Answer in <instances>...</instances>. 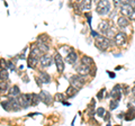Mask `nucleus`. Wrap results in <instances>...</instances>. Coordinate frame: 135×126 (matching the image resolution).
Returning <instances> with one entry per match:
<instances>
[{"instance_id":"nucleus-1","label":"nucleus","mask_w":135,"mask_h":126,"mask_svg":"<svg viewBox=\"0 0 135 126\" xmlns=\"http://www.w3.org/2000/svg\"><path fill=\"white\" fill-rule=\"evenodd\" d=\"M97 14H99L100 16H105L110 11V3L108 0H99L96 8Z\"/></svg>"},{"instance_id":"nucleus-2","label":"nucleus","mask_w":135,"mask_h":126,"mask_svg":"<svg viewBox=\"0 0 135 126\" xmlns=\"http://www.w3.org/2000/svg\"><path fill=\"white\" fill-rule=\"evenodd\" d=\"M84 84V77L83 76H80V74H78V76H73L70 78V86H72L73 88H76V89H81V88L83 87Z\"/></svg>"},{"instance_id":"nucleus-3","label":"nucleus","mask_w":135,"mask_h":126,"mask_svg":"<svg viewBox=\"0 0 135 126\" xmlns=\"http://www.w3.org/2000/svg\"><path fill=\"white\" fill-rule=\"evenodd\" d=\"M109 45H110V41L108 39V38H106V37L99 36V35L96 37V46H97L99 50L106 51L108 47H109Z\"/></svg>"},{"instance_id":"nucleus-4","label":"nucleus","mask_w":135,"mask_h":126,"mask_svg":"<svg viewBox=\"0 0 135 126\" xmlns=\"http://www.w3.org/2000/svg\"><path fill=\"white\" fill-rule=\"evenodd\" d=\"M18 103L20 105V107L23 108H28L30 106V94H26V95H20L17 98Z\"/></svg>"},{"instance_id":"nucleus-5","label":"nucleus","mask_w":135,"mask_h":126,"mask_svg":"<svg viewBox=\"0 0 135 126\" xmlns=\"http://www.w3.org/2000/svg\"><path fill=\"white\" fill-rule=\"evenodd\" d=\"M39 99H40V101H42V103H44L45 105H47V106H49V105H52L53 104V97L51 96V95L47 92V91H40V94H39Z\"/></svg>"},{"instance_id":"nucleus-6","label":"nucleus","mask_w":135,"mask_h":126,"mask_svg":"<svg viewBox=\"0 0 135 126\" xmlns=\"http://www.w3.org/2000/svg\"><path fill=\"white\" fill-rule=\"evenodd\" d=\"M134 10V8L131 6V3H123V5L120 6V14L125 17H128L132 14V11Z\"/></svg>"},{"instance_id":"nucleus-7","label":"nucleus","mask_w":135,"mask_h":126,"mask_svg":"<svg viewBox=\"0 0 135 126\" xmlns=\"http://www.w3.org/2000/svg\"><path fill=\"white\" fill-rule=\"evenodd\" d=\"M52 56L50 55V54H46L44 53L42 56L39 57V61H40V64H42V67L46 68V67H50L51 64H52Z\"/></svg>"},{"instance_id":"nucleus-8","label":"nucleus","mask_w":135,"mask_h":126,"mask_svg":"<svg viewBox=\"0 0 135 126\" xmlns=\"http://www.w3.org/2000/svg\"><path fill=\"white\" fill-rule=\"evenodd\" d=\"M54 62H55V64H56L57 71H59L60 73H62L63 71H64V62H63V60H62V56H61L59 53H57L56 55H55V57H54Z\"/></svg>"},{"instance_id":"nucleus-9","label":"nucleus","mask_w":135,"mask_h":126,"mask_svg":"<svg viewBox=\"0 0 135 126\" xmlns=\"http://www.w3.org/2000/svg\"><path fill=\"white\" fill-rule=\"evenodd\" d=\"M77 72H78V74H80V76L86 77V76H88V74L90 73V68L88 65H86V64L81 63L80 65L77 68Z\"/></svg>"},{"instance_id":"nucleus-10","label":"nucleus","mask_w":135,"mask_h":126,"mask_svg":"<svg viewBox=\"0 0 135 126\" xmlns=\"http://www.w3.org/2000/svg\"><path fill=\"white\" fill-rule=\"evenodd\" d=\"M120 86L119 84H116L114 88H113V90H111V97L114 98V99H117V100H120V97H122V89H120Z\"/></svg>"},{"instance_id":"nucleus-11","label":"nucleus","mask_w":135,"mask_h":126,"mask_svg":"<svg viewBox=\"0 0 135 126\" xmlns=\"http://www.w3.org/2000/svg\"><path fill=\"white\" fill-rule=\"evenodd\" d=\"M115 43L117 44V45H124L125 43H126V36H125L124 33H117L116 35H115Z\"/></svg>"},{"instance_id":"nucleus-12","label":"nucleus","mask_w":135,"mask_h":126,"mask_svg":"<svg viewBox=\"0 0 135 126\" xmlns=\"http://www.w3.org/2000/svg\"><path fill=\"white\" fill-rule=\"evenodd\" d=\"M128 24H130L128 19H127L125 16H123V15H122L119 18H118V20H117V25H118V27H119V28H122V29L126 28V27L128 26Z\"/></svg>"},{"instance_id":"nucleus-13","label":"nucleus","mask_w":135,"mask_h":126,"mask_svg":"<svg viewBox=\"0 0 135 126\" xmlns=\"http://www.w3.org/2000/svg\"><path fill=\"white\" fill-rule=\"evenodd\" d=\"M77 59H78V54L72 51V52H70V53L66 55L65 61H66V62L69 63V64H73V63L77 62Z\"/></svg>"},{"instance_id":"nucleus-14","label":"nucleus","mask_w":135,"mask_h":126,"mask_svg":"<svg viewBox=\"0 0 135 126\" xmlns=\"http://www.w3.org/2000/svg\"><path fill=\"white\" fill-rule=\"evenodd\" d=\"M9 103H10V107H11V110L17 111V110L20 109V105H19L18 99H17L16 97L10 98V99H9Z\"/></svg>"},{"instance_id":"nucleus-15","label":"nucleus","mask_w":135,"mask_h":126,"mask_svg":"<svg viewBox=\"0 0 135 126\" xmlns=\"http://www.w3.org/2000/svg\"><path fill=\"white\" fill-rule=\"evenodd\" d=\"M38 60L39 59H37V57H35L34 55H30L28 56V59H27V65H28V68H32V69H34V68L36 67V64H37V62H38Z\"/></svg>"},{"instance_id":"nucleus-16","label":"nucleus","mask_w":135,"mask_h":126,"mask_svg":"<svg viewBox=\"0 0 135 126\" xmlns=\"http://www.w3.org/2000/svg\"><path fill=\"white\" fill-rule=\"evenodd\" d=\"M91 3H92L91 0H81L79 7H80L81 10H90L91 9Z\"/></svg>"},{"instance_id":"nucleus-17","label":"nucleus","mask_w":135,"mask_h":126,"mask_svg":"<svg viewBox=\"0 0 135 126\" xmlns=\"http://www.w3.org/2000/svg\"><path fill=\"white\" fill-rule=\"evenodd\" d=\"M39 101H40L39 95H37V94H30V106H36V105H38Z\"/></svg>"},{"instance_id":"nucleus-18","label":"nucleus","mask_w":135,"mask_h":126,"mask_svg":"<svg viewBox=\"0 0 135 126\" xmlns=\"http://www.w3.org/2000/svg\"><path fill=\"white\" fill-rule=\"evenodd\" d=\"M9 92V86L6 81L0 82V95H6Z\"/></svg>"},{"instance_id":"nucleus-19","label":"nucleus","mask_w":135,"mask_h":126,"mask_svg":"<svg viewBox=\"0 0 135 126\" xmlns=\"http://www.w3.org/2000/svg\"><path fill=\"white\" fill-rule=\"evenodd\" d=\"M110 28V26H109V24H108L107 22H101L99 24V30H100V33H103L106 35V33L108 32V29Z\"/></svg>"},{"instance_id":"nucleus-20","label":"nucleus","mask_w":135,"mask_h":126,"mask_svg":"<svg viewBox=\"0 0 135 126\" xmlns=\"http://www.w3.org/2000/svg\"><path fill=\"white\" fill-rule=\"evenodd\" d=\"M39 79H40V82L42 83H50L51 82V77L46 72H40Z\"/></svg>"},{"instance_id":"nucleus-21","label":"nucleus","mask_w":135,"mask_h":126,"mask_svg":"<svg viewBox=\"0 0 135 126\" xmlns=\"http://www.w3.org/2000/svg\"><path fill=\"white\" fill-rule=\"evenodd\" d=\"M30 54H32V55H34L35 57H37V59H39L40 56L43 55V53H42V51H40L39 49H38V46H34L33 49H32V51H30Z\"/></svg>"},{"instance_id":"nucleus-22","label":"nucleus","mask_w":135,"mask_h":126,"mask_svg":"<svg viewBox=\"0 0 135 126\" xmlns=\"http://www.w3.org/2000/svg\"><path fill=\"white\" fill-rule=\"evenodd\" d=\"M127 117H125V120L126 121H133L135 118V109L133 106H130V111L126 114Z\"/></svg>"},{"instance_id":"nucleus-23","label":"nucleus","mask_w":135,"mask_h":126,"mask_svg":"<svg viewBox=\"0 0 135 126\" xmlns=\"http://www.w3.org/2000/svg\"><path fill=\"white\" fill-rule=\"evenodd\" d=\"M77 94H78V89L73 88L72 86H70V87L66 89V96L70 97V98H71V97H74Z\"/></svg>"},{"instance_id":"nucleus-24","label":"nucleus","mask_w":135,"mask_h":126,"mask_svg":"<svg viewBox=\"0 0 135 126\" xmlns=\"http://www.w3.org/2000/svg\"><path fill=\"white\" fill-rule=\"evenodd\" d=\"M19 94H20V90H19L18 86H14V87H11V89H9V95L11 97H17Z\"/></svg>"},{"instance_id":"nucleus-25","label":"nucleus","mask_w":135,"mask_h":126,"mask_svg":"<svg viewBox=\"0 0 135 126\" xmlns=\"http://www.w3.org/2000/svg\"><path fill=\"white\" fill-rule=\"evenodd\" d=\"M9 78V72L7 69H0V80L6 81Z\"/></svg>"},{"instance_id":"nucleus-26","label":"nucleus","mask_w":135,"mask_h":126,"mask_svg":"<svg viewBox=\"0 0 135 126\" xmlns=\"http://www.w3.org/2000/svg\"><path fill=\"white\" fill-rule=\"evenodd\" d=\"M37 46H38V49L42 51V53L44 54V53H47L49 52V50H50V47H49V45H47L46 43H44V42H40V43H38L37 44Z\"/></svg>"},{"instance_id":"nucleus-27","label":"nucleus","mask_w":135,"mask_h":126,"mask_svg":"<svg viewBox=\"0 0 135 126\" xmlns=\"http://www.w3.org/2000/svg\"><path fill=\"white\" fill-rule=\"evenodd\" d=\"M81 62H82L83 64H86V65H88V67H90V65H92L93 60L91 59V57H89V56H83L82 60H81Z\"/></svg>"},{"instance_id":"nucleus-28","label":"nucleus","mask_w":135,"mask_h":126,"mask_svg":"<svg viewBox=\"0 0 135 126\" xmlns=\"http://www.w3.org/2000/svg\"><path fill=\"white\" fill-rule=\"evenodd\" d=\"M97 115L99 117H101V118H104V116L106 115V110H105V108H103V107H99L97 109Z\"/></svg>"},{"instance_id":"nucleus-29","label":"nucleus","mask_w":135,"mask_h":126,"mask_svg":"<svg viewBox=\"0 0 135 126\" xmlns=\"http://www.w3.org/2000/svg\"><path fill=\"white\" fill-rule=\"evenodd\" d=\"M118 101H119V100H117V99L111 100V103H110V110H114V109H116V108L118 107Z\"/></svg>"},{"instance_id":"nucleus-30","label":"nucleus","mask_w":135,"mask_h":126,"mask_svg":"<svg viewBox=\"0 0 135 126\" xmlns=\"http://www.w3.org/2000/svg\"><path fill=\"white\" fill-rule=\"evenodd\" d=\"M55 98H56V99L59 100V101H61V103H63L64 99H65V97H64L63 94H57L56 96H55Z\"/></svg>"},{"instance_id":"nucleus-31","label":"nucleus","mask_w":135,"mask_h":126,"mask_svg":"<svg viewBox=\"0 0 135 126\" xmlns=\"http://www.w3.org/2000/svg\"><path fill=\"white\" fill-rule=\"evenodd\" d=\"M113 1H114V5H115V7H116V8H118V7H120L122 5H123L120 0H113Z\"/></svg>"},{"instance_id":"nucleus-32","label":"nucleus","mask_w":135,"mask_h":126,"mask_svg":"<svg viewBox=\"0 0 135 126\" xmlns=\"http://www.w3.org/2000/svg\"><path fill=\"white\" fill-rule=\"evenodd\" d=\"M105 94V89H101L99 92L97 94V98H99V99H101V98H103V95Z\"/></svg>"},{"instance_id":"nucleus-33","label":"nucleus","mask_w":135,"mask_h":126,"mask_svg":"<svg viewBox=\"0 0 135 126\" xmlns=\"http://www.w3.org/2000/svg\"><path fill=\"white\" fill-rule=\"evenodd\" d=\"M128 17H130L132 20H134V22H135V9L133 10V11H132V14H131V15L128 16Z\"/></svg>"},{"instance_id":"nucleus-34","label":"nucleus","mask_w":135,"mask_h":126,"mask_svg":"<svg viewBox=\"0 0 135 126\" xmlns=\"http://www.w3.org/2000/svg\"><path fill=\"white\" fill-rule=\"evenodd\" d=\"M130 3H131V6H132V7H133V8L135 9V0H131Z\"/></svg>"},{"instance_id":"nucleus-35","label":"nucleus","mask_w":135,"mask_h":126,"mask_svg":"<svg viewBox=\"0 0 135 126\" xmlns=\"http://www.w3.org/2000/svg\"><path fill=\"white\" fill-rule=\"evenodd\" d=\"M91 35H92V37H97L98 36V34L95 32V30H91Z\"/></svg>"},{"instance_id":"nucleus-36","label":"nucleus","mask_w":135,"mask_h":126,"mask_svg":"<svg viewBox=\"0 0 135 126\" xmlns=\"http://www.w3.org/2000/svg\"><path fill=\"white\" fill-rule=\"evenodd\" d=\"M120 1H122V3H128L131 0H120Z\"/></svg>"},{"instance_id":"nucleus-37","label":"nucleus","mask_w":135,"mask_h":126,"mask_svg":"<svg viewBox=\"0 0 135 126\" xmlns=\"http://www.w3.org/2000/svg\"><path fill=\"white\" fill-rule=\"evenodd\" d=\"M124 115H125L124 113H120V114H118V118H122V117L124 116Z\"/></svg>"},{"instance_id":"nucleus-38","label":"nucleus","mask_w":135,"mask_h":126,"mask_svg":"<svg viewBox=\"0 0 135 126\" xmlns=\"http://www.w3.org/2000/svg\"><path fill=\"white\" fill-rule=\"evenodd\" d=\"M132 94H133V95H134V96H135V87L133 88V89H132Z\"/></svg>"},{"instance_id":"nucleus-39","label":"nucleus","mask_w":135,"mask_h":126,"mask_svg":"<svg viewBox=\"0 0 135 126\" xmlns=\"http://www.w3.org/2000/svg\"><path fill=\"white\" fill-rule=\"evenodd\" d=\"M109 77L110 78H114L115 77V73H109Z\"/></svg>"},{"instance_id":"nucleus-40","label":"nucleus","mask_w":135,"mask_h":126,"mask_svg":"<svg viewBox=\"0 0 135 126\" xmlns=\"http://www.w3.org/2000/svg\"><path fill=\"white\" fill-rule=\"evenodd\" d=\"M76 1H81V0H76Z\"/></svg>"}]
</instances>
